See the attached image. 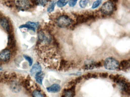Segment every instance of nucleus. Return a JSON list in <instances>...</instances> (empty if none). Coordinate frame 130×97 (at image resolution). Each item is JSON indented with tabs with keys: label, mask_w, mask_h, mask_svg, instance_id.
<instances>
[{
	"label": "nucleus",
	"mask_w": 130,
	"mask_h": 97,
	"mask_svg": "<svg viewBox=\"0 0 130 97\" xmlns=\"http://www.w3.org/2000/svg\"><path fill=\"white\" fill-rule=\"evenodd\" d=\"M119 63L118 60L112 57H108L104 62V66L109 70H115L118 68Z\"/></svg>",
	"instance_id": "f257e3e1"
},
{
	"label": "nucleus",
	"mask_w": 130,
	"mask_h": 97,
	"mask_svg": "<svg viewBox=\"0 0 130 97\" xmlns=\"http://www.w3.org/2000/svg\"><path fill=\"white\" fill-rule=\"evenodd\" d=\"M72 22V20L67 15H61L59 16L57 20V24L58 26L65 28L69 26Z\"/></svg>",
	"instance_id": "f03ea898"
},
{
	"label": "nucleus",
	"mask_w": 130,
	"mask_h": 97,
	"mask_svg": "<svg viewBox=\"0 0 130 97\" xmlns=\"http://www.w3.org/2000/svg\"><path fill=\"white\" fill-rule=\"evenodd\" d=\"M115 9L114 4L110 1H108L104 3L101 8L102 13L105 15H110L113 12Z\"/></svg>",
	"instance_id": "7ed1b4c3"
},
{
	"label": "nucleus",
	"mask_w": 130,
	"mask_h": 97,
	"mask_svg": "<svg viewBox=\"0 0 130 97\" xmlns=\"http://www.w3.org/2000/svg\"><path fill=\"white\" fill-rule=\"evenodd\" d=\"M15 5L18 9L26 10L30 9L31 4L29 0H16Z\"/></svg>",
	"instance_id": "20e7f679"
},
{
	"label": "nucleus",
	"mask_w": 130,
	"mask_h": 97,
	"mask_svg": "<svg viewBox=\"0 0 130 97\" xmlns=\"http://www.w3.org/2000/svg\"><path fill=\"white\" fill-rule=\"evenodd\" d=\"M11 52L8 50H5L0 52V61L6 62L10 59Z\"/></svg>",
	"instance_id": "39448f33"
},
{
	"label": "nucleus",
	"mask_w": 130,
	"mask_h": 97,
	"mask_svg": "<svg viewBox=\"0 0 130 97\" xmlns=\"http://www.w3.org/2000/svg\"><path fill=\"white\" fill-rule=\"evenodd\" d=\"M75 95V86L65 89L61 97H74Z\"/></svg>",
	"instance_id": "423d86ee"
},
{
	"label": "nucleus",
	"mask_w": 130,
	"mask_h": 97,
	"mask_svg": "<svg viewBox=\"0 0 130 97\" xmlns=\"http://www.w3.org/2000/svg\"><path fill=\"white\" fill-rule=\"evenodd\" d=\"M11 90L13 92L17 93L19 92L21 90V87L19 83L16 81H13L10 85Z\"/></svg>",
	"instance_id": "0eeeda50"
},
{
	"label": "nucleus",
	"mask_w": 130,
	"mask_h": 97,
	"mask_svg": "<svg viewBox=\"0 0 130 97\" xmlns=\"http://www.w3.org/2000/svg\"><path fill=\"white\" fill-rule=\"evenodd\" d=\"M48 92L51 93H57L61 90V86L58 84H54L47 88Z\"/></svg>",
	"instance_id": "6e6552de"
},
{
	"label": "nucleus",
	"mask_w": 130,
	"mask_h": 97,
	"mask_svg": "<svg viewBox=\"0 0 130 97\" xmlns=\"http://www.w3.org/2000/svg\"><path fill=\"white\" fill-rule=\"evenodd\" d=\"M0 24L2 27L4 29L9 32L10 30L9 24L6 19L5 18H3L0 20Z\"/></svg>",
	"instance_id": "1a4fd4ad"
},
{
	"label": "nucleus",
	"mask_w": 130,
	"mask_h": 97,
	"mask_svg": "<svg viewBox=\"0 0 130 97\" xmlns=\"http://www.w3.org/2000/svg\"><path fill=\"white\" fill-rule=\"evenodd\" d=\"M41 69L42 68H41L40 65L39 63H37L34 64L31 69V76L35 75L38 72L41 71Z\"/></svg>",
	"instance_id": "9d476101"
},
{
	"label": "nucleus",
	"mask_w": 130,
	"mask_h": 97,
	"mask_svg": "<svg viewBox=\"0 0 130 97\" xmlns=\"http://www.w3.org/2000/svg\"><path fill=\"white\" fill-rule=\"evenodd\" d=\"M92 18V16L91 15H82L80 16L77 18V22L79 23H82L84 22H86Z\"/></svg>",
	"instance_id": "9b49d317"
},
{
	"label": "nucleus",
	"mask_w": 130,
	"mask_h": 97,
	"mask_svg": "<svg viewBox=\"0 0 130 97\" xmlns=\"http://www.w3.org/2000/svg\"><path fill=\"white\" fill-rule=\"evenodd\" d=\"M45 76V74L43 72L40 71L36 74L35 75V79L39 84L42 85L43 80Z\"/></svg>",
	"instance_id": "f8f14e48"
},
{
	"label": "nucleus",
	"mask_w": 130,
	"mask_h": 97,
	"mask_svg": "<svg viewBox=\"0 0 130 97\" xmlns=\"http://www.w3.org/2000/svg\"><path fill=\"white\" fill-rule=\"evenodd\" d=\"M130 61L128 60H122L119 64L118 68L120 69L124 70L128 69L130 67Z\"/></svg>",
	"instance_id": "ddd939ff"
},
{
	"label": "nucleus",
	"mask_w": 130,
	"mask_h": 97,
	"mask_svg": "<svg viewBox=\"0 0 130 97\" xmlns=\"http://www.w3.org/2000/svg\"><path fill=\"white\" fill-rule=\"evenodd\" d=\"M56 3V0H52L50 2L49 7L47 8V11L48 12H51L54 11Z\"/></svg>",
	"instance_id": "4468645a"
},
{
	"label": "nucleus",
	"mask_w": 130,
	"mask_h": 97,
	"mask_svg": "<svg viewBox=\"0 0 130 97\" xmlns=\"http://www.w3.org/2000/svg\"><path fill=\"white\" fill-rule=\"evenodd\" d=\"M69 1V0H58L57 3V5L59 7H64L67 4Z\"/></svg>",
	"instance_id": "2eb2a0df"
},
{
	"label": "nucleus",
	"mask_w": 130,
	"mask_h": 97,
	"mask_svg": "<svg viewBox=\"0 0 130 97\" xmlns=\"http://www.w3.org/2000/svg\"><path fill=\"white\" fill-rule=\"evenodd\" d=\"M19 29H23V28H26V29H28L29 30H32L35 32L36 30V29L34 28L33 27L30 25H28V24H23V25H21L19 26Z\"/></svg>",
	"instance_id": "dca6fc26"
},
{
	"label": "nucleus",
	"mask_w": 130,
	"mask_h": 97,
	"mask_svg": "<svg viewBox=\"0 0 130 97\" xmlns=\"http://www.w3.org/2000/svg\"><path fill=\"white\" fill-rule=\"evenodd\" d=\"M89 1V0H81L79 3V6L81 8H85Z\"/></svg>",
	"instance_id": "f3484780"
},
{
	"label": "nucleus",
	"mask_w": 130,
	"mask_h": 97,
	"mask_svg": "<svg viewBox=\"0 0 130 97\" xmlns=\"http://www.w3.org/2000/svg\"><path fill=\"white\" fill-rule=\"evenodd\" d=\"M33 97H44V95L38 90H35L34 91L33 93Z\"/></svg>",
	"instance_id": "a211bd4d"
},
{
	"label": "nucleus",
	"mask_w": 130,
	"mask_h": 97,
	"mask_svg": "<svg viewBox=\"0 0 130 97\" xmlns=\"http://www.w3.org/2000/svg\"><path fill=\"white\" fill-rule=\"evenodd\" d=\"M36 1L39 6H45L47 4L48 0H36Z\"/></svg>",
	"instance_id": "6ab92c4d"
},
{
	"label": "nucleus",
	"mask_w": 130,
	"mask_h": 97,
	"mask_svg": "<svg viewBox=\"0 0 130 97\" xmlns=\"http://www.w3.org/2000/svg\"><path fill=\"white\" fill-rule=\"evenodd\" d=\"M102 0H97L93 3L92 4V9H95L97 8L102 3Z\"/></svg>",
	"instance_id": "aec40b11"
},
{
	"label": "nucleus",
	"mask_w": 130,
	"mask_h": 97,
	"mask_svg": "<svg viewBox=\"0 0 130 97\" xmlns=\"http://www.w3.org/2000/svg\"><path fill=\"white\" fill-rule=\"evenodd\" d=\"M23 57L26 60L28 61L30 66H31L33 63V60L32 58L27 55H24Z\"/></svg>",
	"instance_id": "412c9836"
},
{
	"label": "nucleus",
	"mask_w": 130,
	"mask_h": 97,
	"mask_svg": "<svg viewBox=\"0 0 130 97\" xmlns=\"http://www.w3.org/2000/svg\"><path fill=\"white\" fill-rule=\"evenodd\" d=\"M84 77L85 79H88L91 78H96L97 77V75L95 74L88 73L85 75Z\"/></svg>",
	"instance_id": "4be33fe9"
},
{
	"label": "nucleus",
	"mask_w": 130,
	"mask_h": 97,
	"mask_svg": "<svg viewBox=\"0 0 130 97\" xmlns=\"http://www.w3.org/2000/svg\"><path fill=\"white\" fill-rule=\"evenodd\" d=\"M26 24H28V25H30V26H31L33 27L34 28H37L38 27V26H39V24L37 22H32L31 21H28L26 23Z\"/></svg>",
	"instance_id": "5701e85b"
},
{
	"label": "nucleus",
	"mask_w": 130,
	"mask_h": 97,
	"mask_svg": "<svg viewBox=\"0 0 130 97\" xmlns=\"http://www.w3.org/2000/svg\"><path fill=\"white\" fill-rule=\"evenodd\" d=\"M77 0H69V5L70 7H74L76 6Z\"/></svg>",
	"instance_id": "b1692460"
},
{
	"label": "nucleus",
	"mask_w": 130,
	"mask_h": 97,
	"mask_svg": "<svg viewBox=\"0 0 130 97\" xmlns=\"http://www.w3.org/2000/svg\"><path fill=\"white\" fill-rule=\"evenodd\" d=\"M99 76L101 78H106L108 77V74L107 72H101L99 74Z\"/></svg>",
	"instance_id": "393cba45"
},
{
	"label": "nucleus",
	"mask_w": 130,
	"mask_h": 97,
	"mask_svg": "<svg viewBox=\"0 0 130 97\" xmlns=\"http://www.w3.org/2000/svg\"><path fill=\"white\" fill-rule=\"evenodd\" d=\"M109 1H110L111 3H112L114 4V3H117V2L118 1V0H110Z\"/></svg>",
	"instance_id": "a878e982"
},
{
	"label": "nucleus",
	"mask_w": 130,
	"mask_h": 97,
	"mask_svg": "<svg viewBox=\"0 0 130 97\" xmlns=\"http://www.w3.org/2000/svg\"><path fill=\"white\" fill-rule=\"evenodd\" d=\"M2 70V68L1 67H0V71H1Z\"/></svg>",
	"instance_id": "bb28decb"
}]
</instances>
